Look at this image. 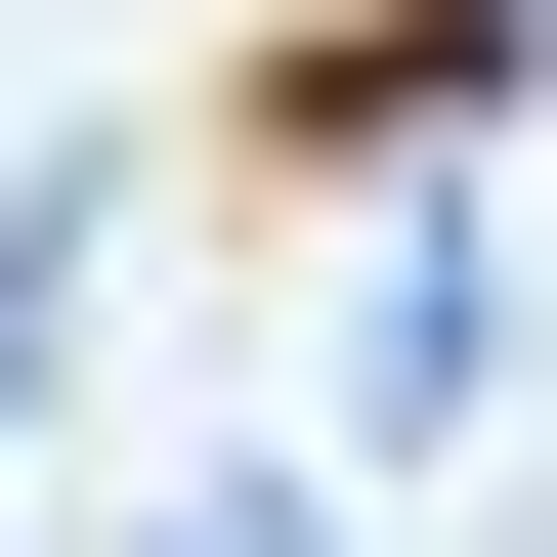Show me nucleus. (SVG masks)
Listing matches in <instances>:
<instances>
[{
	"instance_id": "obj_1",
	"label": "nucleus",
	"mask_w": 557,
	"mask_h": 557,
	"mask_svg": "<svg viewBox=\"0 0 557 557\" xmlns=\"http://www.w3.org/2000/svg\"><path fill=\"white\" fill-rule=\"evenodd\" d=\"M472 86H515V0H300V44L214 86V172H429Z\"/></svg>"
}]
</instances>
